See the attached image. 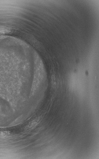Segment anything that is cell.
Wrapping results in <instances>:
<instances>
[{"label": "cell", "mask_w": 99, "mask_h": 159, "mask_svg": "<svg viewBox=\"0 0 99 159\" xmlns=\"http://www.w3.org/2000/svg\"><path fill=\"white\" fill-rule=\"evenodd\" d=\"M40 121V118H34L30 120L24 127L25 130H28L34 128L38 124Z\"/></svg>", "instance_id": "1"}]
</instances>
